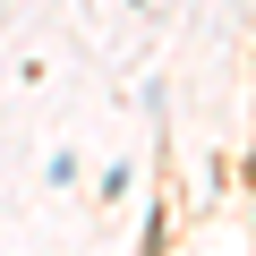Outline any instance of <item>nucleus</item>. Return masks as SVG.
<instances>
[]
</instances>
